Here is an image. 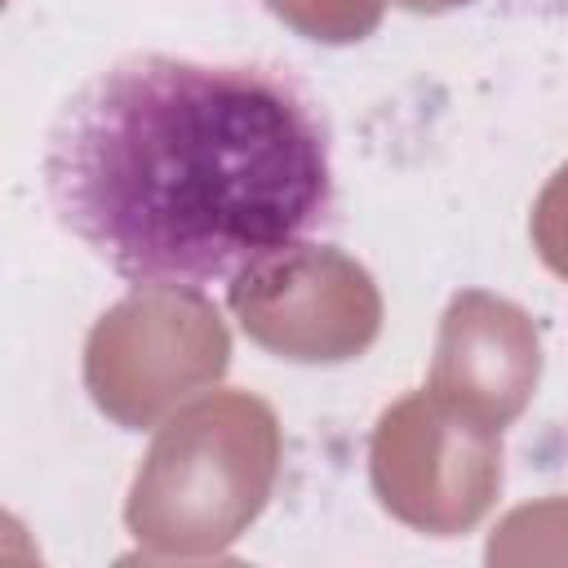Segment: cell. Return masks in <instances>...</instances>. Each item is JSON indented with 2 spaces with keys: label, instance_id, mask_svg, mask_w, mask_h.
Wrapping results in <instances>:
<instances>
[{
  "label": "cell",
  "instance_id": "cell-2",
  "mask_svg": "<svg viewBox=\"0 0 568 568\" xmlns=\"http://www.w3.org/2000/svg\"><path fill=\"white\" fill-rule=\"evenodd\" d=\"M395 4L408 9V13H457V9H466L475 0H395Z\"/></svg>",
  "mask_w": 568,
  "mask_h": 568
},
{
  "label": "cell",
  "instance_id": "cell-1",
  "mask_svg": "<svg viewBox=\"0 0 568 568\" xmlns=\"http://www.w3.org/2000/svg\"><path fill=\"white\" fill-rule=\"evenodd\" d=\"M40 186L53 222L133 288L244 284L333 217L320 102L284 71L129 53L49 120Z\"/></svg>",
  "mask_w": 568,
  "mask_h": 568
}]
</instances>
